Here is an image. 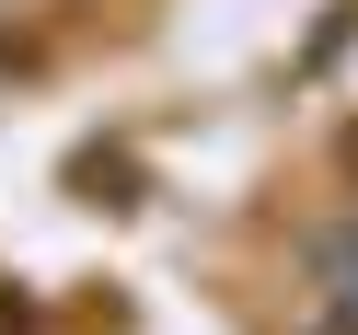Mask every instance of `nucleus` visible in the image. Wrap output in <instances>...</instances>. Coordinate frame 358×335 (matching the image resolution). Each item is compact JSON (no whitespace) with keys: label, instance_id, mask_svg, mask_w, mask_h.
Here are the masks:
<instances>
[{"label":"nucleus","instance_id":"f03ea898","mask_svg":"<svg viewBox=\"0 0 358 335\" xmlns=\"http://www.w3.org/2000/svg\"><path fill=\"white\" fill-rule=\"evenodd\" d=\"M301 335H358V301H335V289H324V301L301 312Z\"/></svg>","mask_w":358,"mask_h":335},{"label":"nucleus","instance_id":"f257e3e1","mask_svg":"<svg viewBox=\"0 0 358 335\" xmlns=\"http://www.w3.org/2000/svg\"><path fill=\"white\" fill-rule=\"evenodd\" d=\"M324 289H335V301H358V220H335V231H324Z\"/></svg>","mask_w":358,"mask_h":335}]
</instances>
